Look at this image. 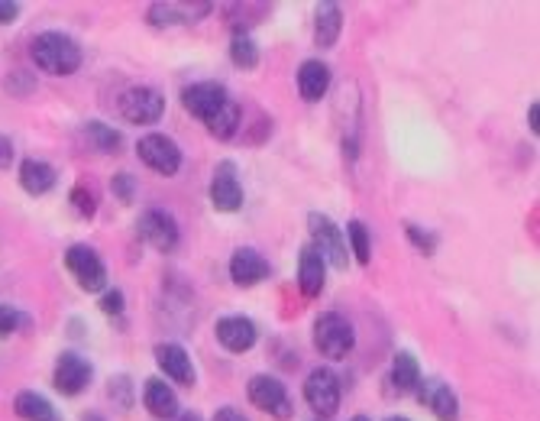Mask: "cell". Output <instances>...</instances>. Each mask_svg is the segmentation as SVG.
<instances>
[{
  "mask_svg": "<svg viewBox=\"0 0 540 421\" xmlns=\"http://www.w3.org/2000/svg\"><path fill=\"white\" fill-rule=\"evenodd\" d=\"M20 185L30 195H46L49 188L55 185V169L43 159H26L20 166Z\"/></svg>",
  "mask_w": 540,
  "mask_h": 421,
  "instance_id": "603a6c76",
  "label": "cell"
},
{
  "mask_svg": "<svg viewBox=\"0 0 540 421\" xmlns=\"http://www.w3.org/2000/svg\"><path fill=\"white\" fill-rule=\"evenodd\" d=\"M421 392V405H427L440 421H456L460 418V402H456V392L440 383V379H427V383L418 386Z\"/></svg>",
  "mask_w": 540,
  "mask_h": 421,
  "instance_id": "5bb4252c",
  "label": "cell"
},
{
  "mask_svg": "<svg viewBox=\"0 0 540 421\" xmlns=\"http://www.w3.org/2000/svg\"><path fill=\"white\" fill-rule=\"evenodd\" d=\"M36 69L46 75H72L81 69V46L65 33H39L30 46Z\"/></svg>",
  "mask_w": 540,
  "mask_h": 421,
  "instance_id": "6da1fadb",
  "label": "cell"
},
{
  "mask_svg": "<svg viewBox=\"0 0 540 421\" xmlns=\"http://www.w3.org/2000/svg\"><path fill=\"white\" fill-rule=\"evenodd\" d=\"M204 124H207V130H211V137H217V140H230L233 133L240 130V124H243V111L227 98L211 117L204 120Z\"/></svg>",
  "mask_w": 540,
  "mask_h": 421,
  "instance_id": "cb8c5ba5",
  "label": "cell"
},
{
  "mask_svg": "<svg viewBox=\"0 0 540 421\" xmlns=\"http://www.w3.org/2000/svg\"><path fill=\"white\" fill-rule=\"evenodd\" d=\"M249 399H253L256 409H262L272 418H292V399H288V389L275 376H256L249 379Z\"/></svg>",
  "mask_w": 540,
  "mask_h": 421,
  "instance_id": "ba28073f",
  "label": "cell"
},
{
  "mask_svg": "<svg viewBox=\"0 0 540 421\" xmlns=\"http://www.w3.org/2000/svg\"><path fill=\"white\" fill-rule=\"evenodd\" d=\"M156 363H159V370H162L165 376L175 379V383L195 386V363H191L185 347H178V344H159V347H156Z\"/></svg>",
  "mask_w": 540,
  "mask_h": 421,
  "instance_id": "9a60e30c",
  "label": "cell"
},
{
  "mask_svg": "<svg viewBox=\"0 0 540 421\" xmlns=\"http://www.w3.org/2000/svg\"><path fill=\"white\" fill-rule=\"evenodd\" d=\"M224 101H227V91H224V85H217V81H201V85H188L182 91L185 111L198 120H207Z\"/></svg>",
  "mask_w": 540,
  "mask_h": 421,
  "instance_id": "7c38bea8",
  "label": "cell"
},
{
  "mask_svg": "<svg viewBox=\"0 0 540 421\" xmlns=\"http://www.w3.org/2000/svg\"><path fill=\"white\" fill-rule=\"evenodd\" d=\"M120 114L130 120V124H156V120L165 114V98L149 85H136V88H127L120 98Z\"/></svg>",
  "mask_w": 540,
  "mask_h": 421,
  "instance_id": "3957f363",
  "label": "cell"
},
{
  "mask_svg": "<svg viewBox=\"0 0 540 421\" xmlns=\"http://www.w3.org/2000/svg\"><path fill=\"white\" fill-rule=\"evenodd\" d=\"M304 399H308L311 409L330 418L340 409V379L334 370H314L308 379H304Z\"/></svg>",
  "mask_w": 540,
  "mask_h": 421,
  "instance_id": "52a82bcc",
  "label": "cell"
},
{
  "mask_svg": "<svg viewBox=\"0 0 540 421\" xmlns=\"http://www.w3.org/2000/svg\"><path fill=\"white\" fill-rule=\"evenodd\" d=\"M353 344H356L353 324L343 315H337V311H327V315L314 321V347L327 360H346L353 353Z\"/></svg>",
  "mask_w": 540,
  "mask_h": 421,
  "instance_id": "7a4b0ae2",
  "label": "cell"
},
{
  "mask_svg": "<svg viewBox=\"0 0 540 421\" xmlns=\"http://www.w3.org/2000/svg\"><path fill=\"white\" fill-rule=\"evenodd\" d=\"M110 396L120 402V409H130V399H133V389H130V379L127 376H117L110 379Z\"/></svg>",
  "mask_w": 540,
  "mask_h": 421,
  "instance_id": "f546056e",
  "label": "cell"
},
{
  "mask_svg": "<svg viewBox=\"0 0 540 421\" xmlns=\"http://www.w3.org/2000/svg\"><path fill=\"white\" fill-rule=\"evenodd\" d=\"M140 237L146 243H152L156 250L169 253V250H175V243H178V224L172 221L169 211L149 208V211L140 214Z\"/></svg>",
  "mask_w": 540,
  "mask_h": 421,
  "instance_id": "30bf717a",
  "label": "cell"
},
{
  "mask_svg": "<svg viewBox=\"0 0 540 421\" xmlns=\"http://www.w3.org/2000/svg\"><path fill=\"white\" fill-rule=\"evenodd\" d=\"M169 421H201L195 412H185V415H175V418H169Z\"/></svg>",
  "mask_w": 540,
  "mask_h": 421,
  "instance_id": "f35d334b",
  "label": "cell"
},
{
  "mask_svg": "<svg viewBox=\"0 0 540 421\" xmlns=\"http://www.w3.org/2000/svg\"><path fill=\"white\" fill-rule=\"evenodd\" d=\"M537 114H540V107H537V104H531L528 117H531V130H534V133H537V127H540V124H537Z\"/></svg>",
  "mask_w": 540,
  "mask_h": 421,
  "instance_id": "74e56055",
  "label": "cell"
},
{
  "mask_svg": "<svg viewBox=\"0 0 540 421\" xmlns=\"http://www.w3.org/2000/svg\"><path fill=\"white\" fill-rule=\"evenodd\" d=\"M13 412L23 421H62V415L55 412V405L46 396H39V392H20V396L13 399Z\"/></svg>",
  "mask_w": 540,
  "mask_h": 421,
  "instance_id": "7402d4cb",
  "label": "cell"
},
{
  "mask_svg": "<svg viewBox=\"0 0 540 421\" xmlns=\"http://www.w3.org/2000/svg\"><path fill=\"white\" fill-rule=\"evenodd\" d=\"M353 421H369V418H363V415H356V418H353Z\"/></svg>",
  "mask_w": 540,
  "mask_h": 421,
  "instance_id": "ab89813d",
  "label": "cell"
},
{
  "mask_svg": "<svg viewBox=\"0 0 540 421\" xmlns=\"http://www.w3.org/2000/svg\"><path fill=\"white\" fill-rule=\"evenodd\" d=\"M230 59L240 65V69H256V62H259V49L253 43V36L249 33H237L233 36V43H230Z\"/></svg>",
  "mask_w": 540,
  "mask_h": 421,
  "instance_id": "4316f807",
  "label": "cell"
},
{
  "mask_svg": "<svg viewBox=\"0 0 540 421\" xmlns=\"http://www.w3.org/2000/svg\"><path fill=\"white\" fill-rule=\"evenodd\" d=\"M136 153L159 175H175L178 166H182V149L175 146L172 137H165V133H149V137H143L136 143Z\"/></svg>",
  "mask_w": 540,
  "mask_h": 421,
  "instance_id": "5b68a950",
  "label": "cell"
},
{
  "mask_svg": "<svg viewBox=\"0 0 540 421\" xmlns=\"http://www.w3.org/2000/svg\"><path fill=\"white\" fill-rule=\"evenodd\" d=\"M10 159H13V143L10 137H0V169H7Z\"/></svg>",
  "mask_w": 540,
  "mask_h": 421,
  "instance_id": "d590c367",
  "label": "cell"
},
{
  "mask_svg": "<svg viewBox=\"0 0 540 421\" xmlns=\"http://www.w3.org/2000/svg\"><path fill=\"white\" fill-rule=\"evenodd\" d=\"M23 321H26L23 311L10 308V305H0V337H10L13 331H20Z\"/></svg>",
  "mask_w": 540,
  "mask_h": 421,
  "instance_id": "f1b7e54d",
  "label": "cell"
},
{
  "mask_svg": "<svg viewBox=\"0 0 540 421\" xmlns=\"http://www.w3.org/2000/svg\"><path fill=\"white\" fill-rule=\"evenodd\" d=\"M101 308L107 311V315H120L123 311V295L114 289V292H107L104 298H101Z\"/></svg>",
  "mask_w": 540,
  "mask_h": 421,
  "instance_id": "836d02e7",
  "label": "cell"
},
{
  "mask_svg": "<svg viewBox=\"0 0 540 421\" xmlns=\"http://www.w3.org/2000/svg\"><path fill=\"white\" fill-rule=\"evenodd\" d=\"M20 17V7L17 4H7V0H0V23H13Z\"/></svg>",
  "mask_w": 540,
  "mask_h": 421,
  "instance_id": "e575fe53",
  "label": "cell"
},
{
  "mask_svg": "<svg viewBox=\"0 0 540 421\" xmlns=\"http://www.w3.org/2000/svg\"><path fill=\"white\" fill-rule=\"evenodd\" d=\"M85 143L91 146V149H98V153H120V146H123V137L114 130V127H107V124H101V120H91V124H85Z\"/></svg>",
  "mask_w": 540,
  "mask_h": 421,
  "instance_id": "d4e9b609",
  "label": "cell"
},
{
  "mask_svg": "<svg viewBox=\"0 0 540 421\" xmlns=\"http://www.w3.org/2000/svg\"><path fill=\"white\" fill-rule=\"evenodd\" d=\"M385 421H408V418H385Z\"/></svg>",
  "mask_w": 540,
  "mask_h": 421,
  "instance_id": "60d3db41",
  "label": "cell"
},
{
  "mask_svg": "<svg viewBox=\"0 0 540 421\" xmlns=\"http://www.w3.org/2000/svg\"><path fill=\"white\" fill-rule=\"evenodd\" d=\"M72 201H75V208L81 211V214H94V208H98V201H94V195H91V188H85V185H75V192H72Z\"/></svg>",
  "mask_w": 540,
  "mask_h": 421,
  "instance_id": "1f68e13d",
  "label": "cell"
},
{
  "mask_svg": "<svg viewBox=\"0 0 540 421\" xmlns=\"http://www.w3.org/2000/svg\"><path fill=\"white\" fill-rule=\"evenodd\" d=\"M65 266L85 292H101L107 285V269L101 263V256L91 247H68Z\"/></svg>",
  "mask_w": 540,
  "mask_h": 421,
  "instance_id": "8992f818",
  "label": "cell"
},
{
  "mask_svg": "<svg viewBox=\"0 0 540 421\" xmlns=\"http://www.w3.org/2000/svg\"><path fill=\"white\" fill-rule=\"evenodd\" d=\"M324 279H327V269H324L321 253H317L314 247H304L301 256H298V285H301V295H304V298L321 295Z\"/></svg>",
  "mask_w": 540,
  "mask_h": 421,
  "instance_id": "e0dca14e",
  "label": "cell"
},
{
  "mask_svg": "<svg viewBox=\"0 0 540 421\" xmlns=\"http://www.w3.org/2000/svg\"><path fill=\"white\" fill-rule=\"evenodd\" d=\"M207 10H211V4H152L149 23H156V26L191 23L198 17H207Z\"/></svg>",
  "mask_w": 540,
  "mask_h": 421,
  "instance_id": "ac0fdd59",
  "label": "cell"
},
{
  "mask_svg": "<svg viewBox=\"0 0 540 421\" xmlns=\"http://www.w3.org/2000/svg\"><path fill=\"white\" fill-rule=\"evenodd\" d=\"M350 247L356 253V263L359 266H369L372 260V240H369V230L363 221H350Z\"/></svg>",
  "mask_w": 540,
  "mask_h": 421,
  "instance_id": "83f0119b",
  "label": "cell"
},
{
  "mask_svg": "<svg viewBox=\"0 0 540 421\" xmlns=\"http://www.w3.org/2000/svg\"><path fill=\"white\" fill-rule=\"evenodd\" d=\"M217 341L230 353H246L256 344V324L243 315H230L217 321Z\"/></svg>",
  "mask_w": 540,
  "mask_h": 421,
  "instance_id": "2e32d148",
  "label": "cell"
},
{
  "mask_svg": "<svg viewBox=\"0 0 540 421\" xmlns=\"http://www.w3.org/2000/svg\"><path fill=\"white\" fill-rule=\"evenodd\" d=\"M214 421H249L243 412H237V409H220L217 415H214Z\"/></svg>",
  "mask_w": 540,
  "mask_h": 421,
  "instance_id": "8d00e7d4",
  "label": "cell"
},
{
  "mask_svg": "<svg viewBox=\"0 0 540 421\" xmlns=\"http://www.w3.org/2000/svg\"><path fill=\"white\" fill-rule=\"evenodd\" d=\"M91 383V366L88 360H81L75 350H65L59 363H55V389L62 392V396H78V392H85Z\"/></svg>",
  "mask_w": 540,
  "mask_h": 421,
  "instance_id": "8fae6325",
  "label": "cell"
},
{
  "mask_svg": "<svg viewBox=\"0 0 540 421\" xmlns=\"http://www.w3.org/2000/svg\"><path fill=\"white\" fill-rule=\"evenodd\" d=\"M340 26H343V10L340 4H317V17H314V39L317 46H334L337 36H340Z\"/></svg>",
  "mask_w": 540,
  "mask_h": 421,
  "instance_id": "44dd1931",
  "label": "cell"
},
{
  "mask_svg": "<svg viewBox=\"0 0 540 421\" xmlns=\"http://www.w3.org/2000/svg\"><path fill=\"white\" fill-rule=\"evenodd\" d=\"M308 227H311V237H314L311 247L321 253V260L330 263L334 269H346V240L340 234V227L330 221L327 214H311Z\"/></svg>",
  "mask_w": 540,
  "mask_h": 421,
  "instance_id": "277c9868",
  "label": "cell"
},
{
  "mask_svg": "<svg viewBox=\"0 0 540 421\" xmlns=\"http://www.w3.org/2000/svg\"><path fill=\"white\" fill-rule=\"evenodd\" d=\"M143 402H146L149 415H156L162 421L178 415V399H175V392L165 386V379H149L143 389Z\"/></svg>",
  "mask_w": 540,
  "mask_h": 421,
  "instance_id": "ffe728a7",
  "label": "cell"
},
{
  "mask_svg": "<svg viewBox=\"0 0 540 421\" xmlns=\"http://www.w3.org/2000/svg\"><path fill=\"white\" fill-rule=\"evenodd\" d=\"M330 88V69L324 62H304L298 69V91L304 101H321Z\"/></svg>",
  "mask_w": 540,
  "mask_h": 421,
  "instance_id": "d6986e66",
  "label": "cell"
},
{
  "mask_svg": "<svg viewBox=\"0 0 540 421\" xmlns=\"http://www.w3.org/2000/svg\"><path fill=\"white\" fill-rule=\"evenodd\" d=\"M211 201L217 211H240L243 208V185L237 179V166L230 159L217 162L214 179H211Z\"/></svg>",
  "mask_w": 540,
  "mask_h": 421,
  "instance_id": "9c48e42d",
  "label": "cell"
},
{
  "mask_svg": "<svg viewBox=\"0 0 540 421\" xmlns=\"http://www.w3.org/2000/svg\"><path fill=\"white\" fill-rule=\"evenodd\" d=\"M269 260L262 253H256V250H249V247H243V250H237L233 253V260H230V279L240 285V289H249V285H256V282H262V279H269Z\"/></svg>",
  "mask_w": 540,
  "mask_h": 421,
  "instance_id": "4fadbf2b",
  "label": "cell"
},
{
  "mask_svg": "<svg viewBox=\"0 0 540 421\" xmlns=\"http://www.w3.org/2000/svg\"><path fill=\"white\" fill-rule=\"evenodd\" d=\"M408 237L414 240V247H418L421 253H434V247H437V237L431 234V230H421V227H408Z\"/></svg>",
  "mask_w": 540,
  "mask_h": 421,
  "instance_id": "4dcf8cb0",
  "label": "cell"
},
{
  "mask_svg": "<svg viewBox=\"0 0 540 421\" xmlns=\"http://www.w3.org/2000/svg\"><path fill=\"white\" fill-rule=\"evenodd\" d=\"M133 188H136V182L130 179V175H117V179H114V192H117L120 201H127V205L133 201Z\"/></svg>",
  "mask_w": 540,
  "mask_h": 421,
  "instance_id": "d6a6232c",
  "label": "cell"
},
{
  "mask_svg": "<svg viewBox=\"0 0 540 421\" xmlns=\"http://www.w3.org/2000/svg\"><path fill=\"white\" fill-rule=\"evenodd\" d=\"M392 383L401 389V392H411L421 386V366L418 360L411 357V353H398L395 363H392Z\"/></svg>",
  "mask_w": 540,
  "mask_h": 421,
  "instance_id": "484cf974",
  "label": "cell"
}]
</instances>
